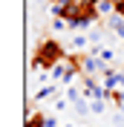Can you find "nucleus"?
<instances>
[{
  "label": "nucleus",
  "instance_id": "nucleus-6",
  "mask_svg": "<svg viewBox=\"0 0 124 127\" xmlns=\"http://www.w3.org/2000/svg\"><path fill=\"white\" fill-rule=\"evenodd\" d=\"M72 110H75L81 119H84V116H90V113H93V110H90V98H81V101H75V104H72Z\"/></svg>",
  "mask_w": 124,
  "mask_h": 127
},
{
  "label": "nucleus",
  "instance_id": "nucleus-1",
  "mask_svg": "<svg viewBox=\"0 0 124 127\" xmlns=\"http://www.w3.org/2000/svg\"><path fill=\"white\" fill-rule=\"evenodd\" d=\"M35 61H32V66H35V69H40V66H46V69H52L55 64H61L63 58V46L61 43H58V40H40L38 43V49H35Z\"/></svg>",
  "mask_w": 124,
  "mask_h": 127
},
{
  "label": "nucleus",
  "instance_id": "nucleus-3",
  "mask_svg": "<svg viewBox=\"0 0 124 127\" xmlns=\"http://www.w3.org/2000/svg\"><path fill=\"white\" fill-rule=\"evenodd\" d=\"M95 3L98 0H69V9H66V15H63V20H72L75 15H81V12H93Z\"/></svg>",
  "mask_w": 124,
  "mask_h": 127
},
{
  "label": "nucleus",
  "instance_id": "nucleus-17",
  "mask_svg": "<svg viewBox=\"0 0 124 127\" xmlns=\"http://www.w3.org/2000/svg\"><path fill=\"white\" fill-rule=\"evenodd\" d=\"M38 3H43V0H38Z\"/></svg>",
  "mask_w": 124,
  "mask_h": 127
},
{
  "label": "nucleus",
  "instance_id": "nucleus-15",
  "mask_svg": "<svg viewBox=\"0 0 124 127\" xmlns=\"http://www.w3.org/2000/svg\"><path fill=\"white\" fill-rule=\"evenodd\" d=\"M113 3H116V15L124 17V0H113Z\"/></svg>",
  "mask_w": 124,
  "mask_h": 127
},
{
  "label": "nucleus",
  "instance_id": "nucleus-16",
  "mask_svg": "<svg viewBox=\"0 0 124 127\" xmlns=\"http://www.w3.org/2000/svg\"><path fill=\"white\" fill-rule=\"evenodd\" d=\"M113 124H116V127H124V113H116V116H113Z\"/></svg>",
  "mask_w": 124,
  "mask_h": 127
},
{
  "label": "nucleus",
  "instance_id": "nucleus-8",
  "mask_svg": "<svg viewBox=\"0 0 124 127\" xmlns=\"http://www.w3.org/2000/svg\"><path fill=\"white\" fill-rule=\"evenodd\" d=\"M98 58H101V61L110 66V64H113V58H116V52H113L110 46H98Z\"/></svg>",
  "mask_w": 124,
  "mask_h": 127
},
{
  "label": "nucleus",
  "instance_id": "nucleus-2",
  "mask_svg": "<svg viewBox=\"0 0 124 127\" xmlns=\"http://www.w3.org/2000/svg\"><path fill=\"white\" fill-rule=\"evenodd\" d=\"M104 66H107V64L101 61L98 55H93V52H90V55H81V72H84V75H90V78L104 75Z\"/></svg>",
  "mask_w": 124,
  "mask_h": 127
},
{
  "label": "nucleus",
  "instance_id": "nucleus-13",
  "mask_svg": "<svg viewBox=\"0 0 124 127\" xmlns=\"http://www.w3.org/2000/svg\"><path fill=\"white\" fill-rule=\"evenodd\" d=\"M90 110L95 116H104V101H90Z\"/></svg>",
  "mask_w": 124,
  "mask_h": 127
},
{
  "label": "nucleus",
  "instance_id": "nucleus-14",
  "mask_svg": "<svg viewBox=\"0 0 124 127\" xmlns=\"http://www.w3.org/2000/svg\"><path fill=\"white\" fill-rule=\"evenodd\" d=\"M55 110H58V113H63V110H66V101H63V98H58V95H55Z\"/></svg>",
  "mask_w": 124,
  "mask_h": 127
},
{
  "label": "nucleus",
  "instance_id": "nucleus-12",
  "mask_svg": "<svg viewBox=\"0 0 124 127\" xmlns=\"http://www.w3.org/2000/svg\"><path fill=\"white\" fill-rule=\"evenodd\" d=\"M110 98L116 101V107H124V90H116V93H110Z\"/></svg>",
  "mask_w": 124,
  "mask_h": 127
},
{
  "label": "nucleus",
  "instance_id": "nucleus-9",
  "mask_svg": "<svg viewBox=\"0 0 124 127\" xmlns=\"http://www.w3.org/2000/svg\"><path fill=\"white\" fill-rule=\"evenodd\" d=\"M81 98H84V93H81L78 87H66V101L75 104V101H81Z\"/></svg>",
  "mask_w": 124,
  "mask_h": 127
},
{
  "label": "nucleus",
  "instance_id": "nucleus-10",
  "mask_svg": "<svg viewBox=\"0 0 124 127\" xmlns=\"http://www.w3.org/2000/svg\"><path fill=\"white\" fill-rule=\"evenodd\" d=\"M49 95H58V87L46 84V87H40V90H38V95H35V98H49Z\"/></svg>",
  "mask_w": 124,
  "mask_h": 127
},
{
  "label": "nucleus",
  "instance_id": "nucleus-4",
  "mask_svg": "<svg viewBox=\"0 0 124 127\" xmlns=\"http://www.w3.org/2000/svg\"><path fill=\"white\" fill-rule=\"evenodd\" d=\"M95 12L104 15V17H110V15H116V3H113V0H98V3H95Z\"/></svg>",
  "mask_w": 124,
  "mask_h": 127
},
{
  "label": "nucleus",
  "instance_id": "nucleus-11",
  "mask_svg": "<svg viewBox=\"0 0 124 127\" xmlns=\"http://www.w3.org/2000/svg\"><path fill=\"white\" fill-rule=\"evenodd\" d=\"M52 29H55V32H63V29H69V20H63V17H55V20H52Z\"/></svg>",
  "mask_w": 124,
  "mask_h": 127
},
{
  "label": "nucleus",
  "instance_id": "nucleus-7",
  "mask_svg": "<svg viewBox=\"0 0 124 127\" xmlns=\"http://www.w3.org/2000/svg\"><path fill=\"white\" fill-rule=\"evenodd\" d=\"M26 127H46V116L43 113H32L26 119Z\"/></svg>",
  "mask_w": 124,
  "mask_h": 127
},
{
  "label": "nucleus",
  "instance_id": "nucleus-5",
  "mask_svg": "<svg viewBox=\"0 0 124 127\" xmlns=\"http://www.w3.org/2000/svg\"><path fill=\"white\" fill-rule=\"evenodd\" d=\"M72 49H75V52H81V55H84V49H87V43H90V35H72Z\"/></svg>",
  "mask_w": 124,
  "mask_h": 127
}]
</instances>
